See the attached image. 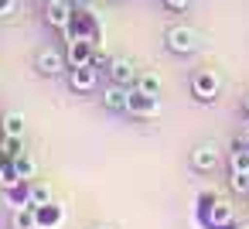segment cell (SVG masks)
I'll return each mask as SVG.
<instances>
[{
    "mask_svg": "<svg viewBox=\"0 0 249 229\" xmlns=\"http://www.w3.org/2000/svg\"><path fill=\"white\" fill-rule=\"evenodd\" d=\"M167 48H171L174 55H191V52L198 48V35H195L188 24H174V28L167 31Z\"/></svg>",
    "mask_w": 249,
    "mask_h": 229,
    "instance_id": "obj_1",
    "label": "cell"
},
{
    "mask_svg": "<svg viewBox=\"0 0 249 229\" xmlns=\"http://www.w3.org/2000/svg\"><path fill=\"white\" fill-rule=\"evenodd\" d=\"M35 69H38L41 76H62V72H69V55H62V52H55V48H45V52H38Z\"/></svg>",
    "mask_w": 249,
    "mask_h": 229,
    "instance_id": "obj_2",
    "label": "cell"
},
{
    "mask_svg": "<svg viewBox=\"0 0 249 229\" xmlns=\"http://www.w3.org/2000/svg\"><path fill=\"white\" fill-rule=\"evenodd\" d=\"M69 86L75 93H92L99 86V69L96 65H72L69 69Z\"/></svg>",
    "mask_w": 249,
    "mask_h": 229,
    "instance_id": "obj_3",
    "label": "cell"
},
{
    "mask_svg": "<svg viewBox=\"0 0 249 229\" xmlns=\"http://www.w3.org/2000/svg\"><path fill=\"white\" fill-rule=\"evenodd\" d=\"M65 55H69V69H72V65H92L96 41H92V38H72Z\"/></svg>",
    "mask_w": 249,
    "mask_h": 229,
    "instance_id": "obj_4",
    "label": "cell"
},
{
    "mask_svg": "<svg viewBox=\"0 0 249 229\" xmlns=\"http://www.w3.org/2000/svg\"><path fill=\"white\" fill-rule=\"evenodd\" d=\"M191 164H195V171H215V168H218V147H215L212 140L198 144V147L191 151Z\"/></svg>",
    "mask_w": 249,
    "mask_h": 229,
    "instance_id": "obj_5",
    "label": "cell"
},
{
    "mask_svg": "<svg viewBox=\"0 0 249 229\" xmlns=\"http://www.w3.org/2000/svg\"><path fill=\"white\" fill-rule=\"evenodd\" d=\"M109 79L116 82V86H137V65L130 62V58H113L109 62Z\"/></svg>",
    "mask_w": 249,
    "mask_h": 229,
    "instance_id": "obj_6",
    "label": "cell"
},
{
    "mask_svg": "<svg viewBox=\"0 0 249 229\" xmlns=\"http://www.w3.org/2000/svg\"><path fill=\"white\" fill-rule=\"evenodd\" d=\"M191 89H195V99L212 103L215 93H218V79H215V72H198V76L191 79Z\"/></svg>",
    "mask_w": 249,
    "mask_h": 229,
    "instance_id": "obj_7",
    "label": "cell"
},
{
    "mask_svg": "<svg viewBox=\"0 0 249 229\" xmlns=\"http://www.w3.org/2000/svg\"><path fill=\"white\" fill-rule=\"evenodd\" d=\"M103 103H106V110H113V113H126V110H130V89L113 82V86H106Z\"/></svg>",
    "mask_w": 249,
    "mask_h": 229,
    "instance_id": "obj_8",
    "label": "cell"
},
{
    "mask_svg": "<svg viewBox=\"0 0 249 229\" xmlns=\"http://www.w3.org/2000/svg\"><path fill=\"white\" fill-rule=\"evenodd\" d=\"M45 21L52 24V28H62V31H69V7L62 4H52V7H45Z\"/></svg>",
    "mask_w": 249,
    "mask_h": 229,
    "instance_id": "obj_9",
    "label": "cell"
},
{
    "mask_svg": "<svg viewBox=\"0 0 249 229\" xmlns=\"http://www.w3.org/2000/svg\"><path fill=\"white\" fill-rule=\"evenodd\" d=\"M154 110H157V96H143L140 89L130 93V113H143V116H150Z\"/></svg>",
    "mask_w": 249,
    "mask_h": 229,
    "instance_id": "obj_10",
    "label": "cell"
},
{
    "mask_svg": "<svg viewBox=\"0 0 249 229\" xmlns=\"http://www.w3.org/2000/svg\"><path fill=\"white\" fill-rule=\"evenodd\" d=\"M18 181H21V171H18V164L4 157V161H0V185H4V188H14Z\"/></svg>",
    "mask_w": 249,
    "mask_h": 229,
    "instance_id": "obj_11",
    "label": "cell"
},
{
    "mask_svg": "<svg viewBox=\"0 0 249 229\" xmlns=\"http://www.w3.org/2000/svg\"><path fill=\"white\" fill-rule=\"evenodd\" d=\"M21 151H24V137H7V134H4V140H0V157L14 161Z\"/></svg>",
    "mask_w": 249,
    "mask_h": 229,
    "instance_id": "obj_12",
    "label": "cell"
},
{
    "mask_svg": "<svg viewBox=\"0 0 249 229\" xmlns=\"http://www.w3.org/2000/svg\"><path fill=\"white\" fill-rule=\"evenodd\" d=\"M4 134L7 137H24V116L21 113H7L4 116Z\"/></svg>",
    "mask_w": 249,
    "mask_h": 229,
    "instance_id": "obj_13",
    "label": "cell"
},
{
    "mask_svg": "<svg viewBox=\"0 0 249 229\" xmlns=\"http://www.w3.org/2000/svg\"><path fill=\"white\" fill-rule=\"evenodd\" d=\"M52 205V188L48 185H31V209H45Z\"/></svg>",
    "mask_w": 249,
    "mask_h": 229,
    "instance_id": "obj_14",
    "label": "cell"
},
{
    "mask_svg": "<svg viewBox=\"0 0 249 229\" xmlns=\"http://www.w3.org/2000/svg\"><path fill=\"white\" fill-rule=\"evenodd\" d=\"M137 89H140L143 96H160V79L147 72V76H140V79H137Z\"/></svg>",
    "mask_w": 249,
    "mask_h": 229,
    "instance_id": "obj_15",
    "label": "cell"
},
{
    "mask_svg": "<svg viewBox=\"0 0 249 229\" xmlns=\"http://www.w3.org/2000/svg\"><path fill=\"white\" fill-rule=\"evenodd\" d=\"M14 164H18V171H21V178H31V174H35V168H38V164H35V157H31L28 151H21V154L14 157Z\"/></svg>",
    "mask_w": 249,
    "mask_h": 229,
    "instance_id": "obj_16",
    "label": "cell"
},
{
    "mask_svg": "<svg viewBox=\"0 0 249 229\" xmlns=\"http://www.w3.org/2000/svg\"><path fill=\"white\" fill-rule=\"evenodd\" d=\"M232 171H235V174H249V151H246V147L232 151Z\"/></svg>",
    "mask_w": 249,
    "mask_h": 229,
    "instance_id": "obj_17",
    "label": "cell"
},
{
    "mask_svg": "<svg viewBox=\"0 0 249 229\" xmlns=\"http://www.w3.org/2000/svg\"><path fill=\"white\" fill-rule=\"evenodd\" d=\"M11 226H14V229H31L35 219H31V212H24V205H18V212L11 215Z\"/></svg>",
    "mask_w": 249,
    "mask_h": 229,
    "instance_id": "obj_18",
    "label": "cell"
},
{
    "mask_svg": "<svg viewBox=\"0 0 249 229\" xmlns=\"http://www.w3.org/2000/svg\"><path fill=\"white\" fill-rule=\"evenodd\" d=\"M229 185H232V191H239V195H249V174H235V171H232Z\"/></svg>",
    "mask_w": 249,
    "mask_h": 229,
    "instance_id": "obj_19",
    "label": "cell"
},
{
    "mask_svg": "<svg viewBox=\"0 0 249 229\" xmlns=\"http://www.w3.org/2000/svg\"><path fill=\"white\" fill-rule=\"evenodd\" d=\"M14 7H18V0H0V18L14 14Z\"/></svg>",
    "mask_w": 249,
    "mask_h": 229,
    "instance_id": "obj_20",
    "label": "cell"
},
{
    "mask_svg": "<svg viewBox=\"0 0 249 229\" xmlns=\"http://www.w3.org/2000/svg\"><path fill=\"white\" fill-rule=\"evenodd\" d=\"M92 65H96V69H103V65H109V58H106V55L96 48V55H92Z\"/></svg>",
    "mask_w": 249,
    "mask_h": 229,
    "instance_id": "obj_21",
    "label": "cell"
},
{
    "mask_svg": "<svg viewBox=\"0 0 249 229\" xmlns=\"http://www.w3.org/2000/svg\"><path fill=\"white\" fill-rule=\"evenodd\" d=\"M167 7H174V11H181V7H188V0H164Z\"/></svg>",
    "mask_w": 249,
    "mask_h": 229,
    "instance_id": "obj_22",
    "label": "cell"
},
{
    "mask_svg": "<svg viewBox=\"0 0 249 229\" xmlns=\"http://www.w3.org/2000/svg\"><path fill=\"white\" fill-rule=\"evenodd\" d=\"M38 4H41V7H52V4H58V0H38Z\"/></svg>",
    "mask_w": 249,
    "mask_h": 229,
    "instance_id": "obj_23",
    "label": "cell"
},
{
    "mask_svg": "<svg viewBox=\"0 0 249 229\" xmlns=\"http://www.w3.org/2000/svg\"><path fill=\"white\" fill-rule=\"evenodd\" d=\"M75 4H79V7H86V4H92V0H75Z\"/></svg>",
    "mask_w": 249,
    "mask_h": 229,
    "instance_id": "obj_24",
    "label": "cell"
},
{
    "mask_svg": "<svg viewBox=\"0 0 249 229\" xmlns=\"http://www.w3.org/2000/svg\"><path fill=\"white\" fill-rule=\"evenodd\" d=\"M92 229H113V226H92Z\"/></svg>",
    "mask_w": 249,
    "mask_h": 229,
    "instance_id": "obj_25",
    "label": "cell"
},
{
    "mask_svg": "<svg viewBox=\"0 0 249 229\" xmlns=\"http://www.w3.org/2000/svg\"><path fill=\"white\" fill-rule=\"evenodd\" d=\"M246 113H249V96H246Z\"/></svg>",
    "mask_w": 249,
    "mask_h": 229,
    "instance_id": "obj_26",
    "label": "cell"
},
{
    "mask_svg": "<svg viewBox=\"0 0 249 229\" xmlns=\"http://www.w3.org/2000/svg\"><path fill=\"white\" fill-rule=\"evenodd\" d=\"M0 209H4V195H0Z\"/></svg>",
    "mask_w": 249,
    "mask_h": 229,
    "instance_id": "obj_27",
    "label": "cell"
},
{
    "mask_svg": "<svg viewBox=\"0 0 249 229\" xmlns=\"http://www.w3.org/2000/svg\"><path fill=\"white\" fill-rule=\"evenodd\" d=\"M246 151H249V140H246Z\"/></svg>",
    "mask_w": 249,
    "mask_h": 229,
    "instance_id": "obj_28",
    "label": "cell"
},
{
    "mask_svg": "<svg viewBox=\"0 0 249 229\" xmlns=\"http://www.w3.org/2000/svg\"><path fill=\"white\" fill-rule=\"evenodd\" d=\"M246 137H249V127H246Z\"/></svg>",
    "mask_w": 249,
    "mask_h": 229,
    "instance_id": "obj_29",
    "label": "cell"
},
{
    "mask_svg": "<svg viewBox=\"0 0 249 229\" xmlns=\"http://www.w3.org/2000/svg\"><path fill=\"white\" fill-rule=\"evenodd\" d=\"M31 229H41V226H31Z\"/></svg>",
    "mask_w": 249,
    "mask_h": 229,
    "instance_id": "obj_30",
    "label": "cell"
},
{
    "mask_svg": "<svg viewBox=\"0 0 249 229\" xmlns=\"http://www.w3.org/2000/svg\"><path fill=\"white\" fill-rule=\"evenodd\" d=\"M116 4H120V0H116Z\"/></svg>",
    "mask_w": 249,
    "mask_h": 229,
    "instance_id": "obj_31",
    "label": "cell"
}]
</instances>
